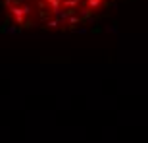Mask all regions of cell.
<instances>
[{"label":"cell","mask_w":148,"mask_h":143,"mask_svg":"<svg viewBox=\"0 0 148 143\" xmlns=\"http://www.w3.org/2000/svg\"><path fill=\"white\" fill-rule=\"evenodd\" d=\"M114 0H0L2 22L12 31L64 33L94 22Z\"/></svg>","instance_id":"cell-1"}]
</instances>
